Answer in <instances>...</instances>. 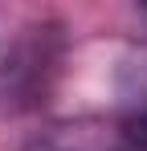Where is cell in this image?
Segmentation results:
<instances>
[{"label": "cell", "mask_w": 147, "mask_h": 151, "mask_svg": "<svg viewBox=\"0 0 147 151\" xmlns=\"http://www.w3.org/2000/svg\"><path fill=\"white\" fill-rule=\"evenodd\" d=\"M57 61H61V25L41 21L21 29V37L0 53V102L33 106L49 90Z\"/></svg>", "instance_id": "1"}, {"label": "cell", "mask_w": 147, "mask_h": 151, "mask_svg": "<svg viewBox=\"0 0 147 151\" xmlns=\"http://www.w3.org/2000/svg\"><path fill=\"white\" fill-rule=\"evenodd\" d=\"M24 151H106V135L98 123H57L45 127L41 135H33V143Z\"/></svg>", "instance_id": "2"}, {"label": "cell", "mask_w": 147, "mask_h": 151, "mask_svg": "<svg viewBox=\"0 0 147 151\" xmlns=\"http://www.w3.org/2000/svg\"><path fill=\"white\" fill-rule=\"evenodd\" d=\"M122 139H127L131 147H143L147 151V94L122 114Z\"/></svg>", "instance_id": "3"}]
</instances>
